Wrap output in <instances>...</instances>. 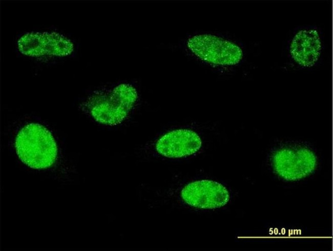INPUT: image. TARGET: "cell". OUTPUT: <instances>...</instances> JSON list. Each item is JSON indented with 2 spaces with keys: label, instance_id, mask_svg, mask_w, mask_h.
<instances>
[{
  "label": "cell",
  "instance_id": "obj_1",
  "mask_svg": "<svg viewBox=\"0 0 333 251\" xmlns=\"http://www.w3.org/2000/svg\"><path fill=\"white\" fill-rule=\"evenodd\" d=\"M137 98L133 86L121 84L112 89L94 93L84 103L82 108L97 122L116 125L128 117Z\"/></svg>",
  "mask_w": 333,
  "mask_h": 251
},
{
  "label": "cell",
  "instance_id": "obj_2",
  "mask_svg": "<svg viewBox=\"0 0 333 251\" xmlns=\"http://www.w3.org/2000/svg\"><path fill=\"white\" fill-rule=\"evenodd\" d=\"M324 52L323 32L320 27L311 25L297 26L289 31L283 49L288 64L303 69L320 65Z\"/></svg>",
  "mask_w": 333,
  "mask_h": 251
},
{
  "label": "cell",
  "instance_id": "obj_3",
  "mask_svg": "<svg viewBox=\"0 0 333 251\" xmlns=\"http://www.w3.org/2000/svg\"><path fill=\"white\" fill-rule=\"evenodd\" d=\"M15 146L20 160L34 169L47 168L56 160L57 147L51 132L37 123L26 125L18 133Z\"/></svg>",
  "mask_w": 333,
  "mask_h": 251
},
{
  "label": "cell",
  "instance_id": "obj_4",
  "mask_svg": "<svg viewBox=\"0 0 333 251\" xmlns=\"http://www.w3.org/2000/svg\"><path fill=\"white\" fill-rule=\"evenodd\" d=\"M187 45L197 57L215 66H236L243 59V50L239 44L220 35L212 34L194 35L188 40Z\"/></svg>",
  "mask_w": 333,
  "mask_h": 251
},
{
  "label": "cell",
  "instance_id": "obj_5",
  "mask_svg": "<svg viewBox=\"0 0 333 251\" xmlns=\"http://www.w3.org/2000/svg\"><path fill=\"white\" fill-rule=\"evenodd\" d=\"M275 172L286 181H297L311 175L317 158L309 148L300 145H286L275 150L270 157Z\"/></svg>",
  "mask_w": 333,
  "mask_h": 251
},
{
  "label": "cell",
  "instance_id": "obj_6",
  "mask_svg": "<svg viewBox=\"0 0 333 251\" xmlns=\"http://www.w3.org/2000/svg\"><path fill=\"white\" fill-rule=\"evenodd\" d=\"M17 47L20 53L31 56H64L71 54L74 50L73 43L65 36L47 32L25 34L18 40Z\"/></svg>",
  "mask_w": 333,
  "mask_h": 251
},
{
  "label": "cell",
  "instance_id": "obj_7",
  "mask_svg": "<svg viewBox=\"0 0 333 251\" xmlns=\"http://www.w3.org/2000/svg\"><path fill=\"white\" fill-rule=\"evenodd\" d=\"M181 196L188 205L202 209L221 207L228 202L230 194L222 184L209 180L191 182L181 190Z\"/></svg>",
  "mask_w": 333,
  "mask_h": 251
},
{
  "label": "cell",
  "instance_id": "obj_8",
  "mask_svg": "<svg viewBox=\"0 0 333 251\" xmlns=\"http://www.w3.org/2000/svg\"><path fill=\"white\" fill-rule=\"evenodd\" d=\"M201 145V138L196 132L179 129L162 136L157 141L156 149L165 157L179 158L195 153L200 149Z\"/></svg>",
  "mask_w": 333,
  "mask_h": 251
}]
</instances>
